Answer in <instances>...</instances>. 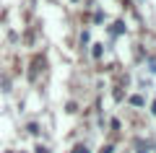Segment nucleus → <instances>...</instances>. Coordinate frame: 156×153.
Returning <instances> with one entry per match:
<instances>
[{"instance_id":"obj_1","label":"nucleus","mask_w":156,"mask_h":153,"mask_svg":"<svg viewBox=\"0 0 156 153\" xmlns=\"http://www.w3.org/2000/svg\"><path fill=\"white\" fill-rule=\"evenodd\" d=\"M130 104H135V106H143V99H140V96H133V99H130Z\"/></svg>"},{"instance_id":"obj_2","label":"nucleus","mask_w":156,"mask_h":153,"mask_svg":"<svg viewBox=\"0 0 156 153\" xmlns=\"http://www.w3.org/2000/svg\"><path fill=\"white\" fill-rule=\"evenodd\" d=\"M76 153H89V148H86V145H78V148H76Z\"/></svg>"},{"instance_id":"obj_4","label":"nucleus","mask_w":156,"mask_h":153,"mask_svg":"<svg viewBox=\"0 0 156 153\" xmlns=\"http://www.w3.org/2000/svg\"><path fill=\"white\" fill-rule=\"evenodd\" d=\"M112 151H115V148H112V145H107V148H104V151H101V153H112Z\"/></svg>"},{"instance_id":"obj_3","label":"nucleus","mask_w":156,"mask_h":153,"mask_svg":"<svg viewBox=\"0 0 156 153\" xmlns=\"http://www.w3.org/2000/svg\"><path fill=\"white\" fill-rule=\"evenodd\" d=\"M37 153H50V151H47L44 145H39V148H37Z\"/></svg>"}]
</instances>
